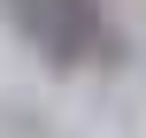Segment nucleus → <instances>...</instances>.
I'll return each instance as SVG.
<instances>
[{
    "mask_svg": "<svg viewBox=\"0 0 146 138\" xmlns=\"http://www.w3.org/2000/svg\"><path fill=\"white\" fill-rule=\"evenodd\" d=\"M8 23L54 61V69H77L92 46H100V8L92 0H0Z\"/></svg>",
    "mask_w": 146,
    "mask_h": 138,
    "instance_id": "1",
    "label": "nucleus"
}]
</instances>
